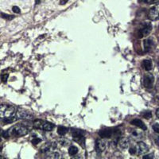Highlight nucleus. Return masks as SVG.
<instances>
[{"label": "nucleus", "mask_w": 159, "mask_h": 159, "mask_svg": "<svg viewBox=\"0 0 159 159\" xmlns=\"http://www.w3.org/2000/svg\"><path fill=\"white\" fill-rule=\"evenodd\" d=\"M153 45V40L150 39V38H148V39H146L143 42V46H144L145 51H150V49H152Z\"/></svg>", "instance_id": "15"}, {"label": "nucleus", "mask_w": 159, "mask_h": 159, "mask_svg": "<svg viewBox=\"0 0 159 159\" xmlns=\"http://www.w3.org/2000/svg\"><path fill=\"white\" fill-rule=\"evenodd\" d=\"M131 123L134 125V126H137L138 128H140V129L143 130V131H146L147 129V126L145 125L144 123L142 121L141 119H133Z\"/></svg>", "instance_id": "13"}, {"label": "nucleus", "mask_w": 159, "mask_h": 159, "mask_svg": "<svg viewBox=\"0 0 159 159\" xmlns=\"http://www.w3.org/2000/svg\"><path fill=\"white\" fill-rule=\"evenodd\" d=\"M142 115L145 119H150V118L152 117V114H151V112L149 111L143 112V113L142 114Z\"/></svg>", "instance_id": "22"}, {"label": "nucleus", "mask_w": 159, "mask_h": 159, "mask_svg": "<svg viewBox=\"0 0 159 159\" xmlns=\"http://www.w3.org/2000/svg\"><path fill=\"white\" fill-rule=\"evenodd\" d=\"M142 2L147 4H153V3H159V0H142Z\"/></svg>", "instance_id": "27"}, {"label": "nucleus", "mask_w": 159, "mask_h": 159, "mask_svg": "<svg viewBox=\"0 0 159 159\" xmlns=\"http://www.w3.org/2000/svg\"><path fill=\"white\" fill-rule=\"evenodd\" d=\"M135 150H136V154L143 155V154L148 152L149 148L147 147V145L144 143L143 142H139L137 143L136 147H135Z\"/></svg>", "instance_id": "8"}, {"label": "nucleus", "mask_w": 159, "mask_h": 159, "mask_svg": "<svg viewBox=\"0 0 159 159\" xmlns=\"http://www.w3.org/2000/svg\"><path fill=\"white\" fill-rule=\"evenodd\" d=\"M131 136L134 139L138 140V139H141V138H143V133H142V131H138V130H132Z\"/></svg>", "instance_id": "16"}, {"label": "nucleus", "mask_w": 159, "mask_h": 159, "mask_svg": "<svg viewBox=\"0 0 159 159\" xmlns=\"http://www.w3.org/2000/svg\"><path fill=\"white\" fill-rule=\"evenodd\" d=\"M77 153H78V149H77V147H75V146H72V147H69V153L70 156H75Z\"/></svg>", "instance_id": "19"}, {"label": "nucleus", "mask_w": 159, "mask_h": 159, "mask_svg": "<svg viewBox=\"0 0 159 159\" xmlns=\"http://www.w3.org/2000/svg\"><path fill=\"white\" fill-rule=\"evenodd\" d=\"M56 144H54V143H52V142H47V143H45L43 147L41 148V152L42 153H48L49 151H51L54 148H56Z\"/></svg>", "instance_id": "12"}, {"label": "nucleus", "mask_w": 159, "mask_h": 159, "mask_svg": "<svg viewBox=\"0 0 159 159\" xmlns=\"http://www.w3.org/2000/svg\"><path fill=\"white\" fill-rule=\"evenodd\" d=\"M15 117H9V118H4L3 119V123H13L15 120V119H14Z\"/></svg>", "instance_id": "23"}, {"label": "nucleus", "mask_w": 159, "mask_h": 159, "mask_svg": "<svg viewBox=\"0 0 159 159\" xmlns=\"http://www.w3.org/2000/svg\"><path fill=\"white\" fill-rule=\"evenodd\" d=\"M68 1H69V0H60V5H65V3H66Z\"/></svg>", "instance_id": "32"}, {"label": "nucleus", "mask_w": 159, "mask_h": 159, "mask_svg": "<svg viewBox=\"0 0 159 159\" xmlns=\"http://www.w3.org/2000/svg\"><path fill=\"white\" fill-rule=\"evenodd\" d=\"M154 141H155V143H156L157 146H158L159 147V137H157Z\"/></svg>", "instance_id": "33"}, {"label": "nucleus", "mask_w": 159, "mask_h": 159, "mask_svg": "<svg viewBox=\"0 0 159 159\" xmlns=\"http://www.w3.org/2000/svg\"><path fill=\"white\" fill-rule=\"evenodd\" d=\"M152 30V25L150 22H144L138 30V37L142 38L148 36Z\"/></svg>", "instance_id": "4"}, {"label": "nucleus", "mask_w": 159, "mask_h": 159, "mask_svg": "<svg viewBox=\"0 0 159 159\" xmlns=\"http://www.w3.org/2000/svg\"><path fill=\"white\" fill-rule=\"evenodd\" d=\"M1 17L3 18H5V19H7V20H11V19H13V18H15L12 15H6V14H3V13L1 14Z\"/></svg>", "instance_id": "24"}, {"label": "nucleus", "mask_w": 159, "mask_h": 159, "mask_svg": "<svg viewBox=\"0 0 159 159\" xmlns=\"http://www.w3.org/2000/svg\"><path fill=\"white\" fill-rule=\"evenodd\" d=\"M46 158H60V153L58 152H48V154H47V157Z\"/></svg>", "instance_id": "20"}, {"label": "nucleus", "mask_w": 159, "mask_h": 159, "mask_svg": "<svg viewBox=\"0 0 159 159\" xmlns=\"http://www.w3.org/2000/svg\"><path fill=\"white\" fill-rule=\"evenodd\" d=\"M15 114H16V110H15V107L6 105V104L0 105V118L1 119L15 117Z\"/></svg>", "instance_id": "2"}, {"label": "nucleus", "mask_w": 159, "mask_h": 159, "mask_svg": "<svg viewBox=\"0 0 159 159\" xmlns=\"http://www.w3.org/2000/svg\"><path fill=\"white\" fill-rule=\"evenodd\" d=\"M148 18L152 21H156L159 18V4L151 7L149 10Z\"/></svg>", "instance_id": "6"}, {"label": "nucleus", "mask_w": 159, "mask_h": 159, "mask_svg": "<svg viewBox=\"0 0 159 159\" xmlns=\"http://www.w3.org/2000/svg\"><path fill=\"white\" fill-rule=\"evenodd\" d=\"M152 129L155 133L159 134V123H154L152 126Z\"/></svg>", "instance_id": "25"}, {"label": "nucleus", "mask_w": 159, "mask_h": 159, "mask_svg": "<svg viewBox=\"0 0 159 159\" xmlns=\"http://www.w3.org/2000/svg\"><path fill=\"white\" fill-rule=\"evenodd\" d=\"M8 135L10 136H13V137H21V136H25L29 132L28 128L26 126H25L24 125H15V126H12L10 129L7 131Z\"/></svg>", "instance_id": "1"}, {"label": "nucleus", "mask_w": 159, "mask_h": 159, "mask_svg": "<svg viewBox=\"0 0 159 159\" xmlns=\"http://www.w3.org/2000/svg\"><path fill=\"white\" fill-rule=\"evenodd\" d=\"M113 132L114 131L111 130H102L99 132V135L103 138H109L113 135Z\"/></svg>", "instance_id": "14"}, {"label": "nucleus", "mask_w": 159, "mask_h": 159, "mask_svg": "<svg viewBox=\"0 0 159 159\" xmlns=\"http://www.w3.org/2000/svg\"><path fill=\"white\" fill-rule=\"evenodd\" d=\"M16 116L18 119H32V115L28 112V111L22 110V109H18L16 111Z\"/></svg>", "instance_id": "10"}, {"label": "nucleus", "mask_w": 159, "mask_h": 159, "mask_svg": "<svg viewBox=\"0 0 159 159\" xmlns=\"http://www.w3.org/2000/svg\"><path fill=\"white\" fill-rule=\"evenodd\" d=\"M143 159H150V158H153V154L151 153V154H148V155H145L142 158Z\"/></svg>", "instance_id": "31"}, {"label": "nucleus", "mask_w": 159, "mask_h": 159, "mask_svg": "<svg viewBox=\"0 0 159 159\" xmlns=\"http://www.w3.org/2000/svg\"><path fill=\"white\" fill-rule=\"evenodd\" d=\"M154 83V76L151 73H147L143 77V84L147 88H152Z\"/></svg>", "instance_id": "7"}, {"label": "nucleus", "mask_w": 159, "mask_h": 159, "mask_svg": "<svg viewBox=\"0 0 159 159\" xmlns=\"http://www.w3.org/2000/svg\"><path fill=\"white\" fill-rule=\"evenodd\" d=\"M42 0H36V4H39Z\"/></svg>", "instance_id": "35"}, {"label": "nucleus", "mask_w": 159, "mask_h": 159, "mask_svg": "<svg viewBox=\"0 0 159 159\" xmlns=\"http://www.w3.org/2000/svg\"><path fill=\"white\" fill-rule=\"evenodd\" d=\"M68 131H69L68 128L65 127V126H59V127L57 128V133H58V135H60V136L65 135Z\"/></svg>", "instance_id": "18"}, {"label": "nucleus", "mask_w": 159, "mask_h": 159, "mask_svg": "<svg viewBox=\"0 0 159 159\" xmlns=\"http://www.w3.org/2000/svg\"><path fill=\"white\" fill-rule=\"evenodd\" d=\"M158 102H159V98H158Z\"/></svg>", "instance_id": "37"}, {"label": "nucleus", "mask_w": 159, "mask_h": 159, "mask_svg": "<svg viewBox=\"0 0 159 159\" xmlns=\"http://www.w3.org/2000/svg\"><path fill=\"white\" fill-rule=\"evenodd\" d=\"M33 126L36 129L42 130L45 131H51L55 127V125L51 123L44 121V120H36L33 123Z\"/></svg>", "instance_id": "3"}, {"label": "nucleus", "mask_w": 159, "mask_h": 159, "mask_svg": "<svg viewBox=\"0 0 159 159\" xmlns=\"http://www.w3.org/2000/svg\"><path fill=\"white\" fill-rule=\"evenodd\" d=\"M41 142H42V139H41V138H38V137H35V138L32 140V143H33V145H37L38 143H40Z\"/></svg>", "instance_id": "26"}, {"label": "nucleus", "mask_w": 159, "mask_h": 159, "mask_svg": "<svg viewBox=\"0 0 159 159\" xmlns=\"http://www.w3.org/2000/svg\"><path fill=\"white\" fill-rule=\"evenodd\" d=\"M130 142L127 138H121L118 142V147H119L121 150H126L129 147Z\"/></svg>", "instance_id": "11"}, {"label": "nucleus", "mask_w": 159, "mask_h": 159, "mask_svg": "<svg viewBox=\"0 0 159 159\" xmlns=\"http://www.w3.org/2000/svg\"><path fill=\"white\" fill-rule=\"evenodd\" d=\"M8 76H9L8 74H3V75L1 76V80H2L3 82L6 83V81H7V79H8Z\"/></svg>", "instance_id": "28"}, {"label": "nucleus", "mask_w": 159, "mask_h": 159, "mask_svg": "<svg viewBox=\"0 0 159 159\" xmlns=\"http://www.w3.org/2000/svg\"><path fill=\"white\" fill-rule=\"evenodd\" d=\"M0 158H2V157H1V156H0Z\"/></svg>", "instance_id": "36"}, {"label": "nucleus", "mask_w": 159, "mask_h": 159, "mask_svg": "<svg viewBox=\"0 0 159 159\" xmlns=\"http://www.w3.org/2000/svg\"><path fill=\"white\" fill-rule=\"evenodd\" d=\"M142 67L146 71H150L153 69V63L150 60H144L142 62Z\"/></svg>", "instance_id": "17"}, {"label": "nucleus", "mask_w": 159, "mask_h": 159, "mask_svg": "<svg viewBox=\"0 0 159 159\" xmlns=\"http://www.w3.org/2000/svg\"><path fill=\"white\" fill-rule=\"evenodd\" d=\"M107 148V142L103 139H99L96 142V150L97 153H102Z\"/></svg>", "instance_id": "9"}, {"label": "nucleus", "mask_w": 159, "mask_h": 159, "mask_svg": "<svg viewBox=\"0 0 159 159\" xmlns=\"http://www.w3.org/2000/svg\"><path fill=\"white\" fill-rule=\"evenodd\" d=\"M12 10L15 13H16V14H19V13L21 12V10H20V8H19V7H18V6H13Z\"/></svg>", "instance_id": "29"}, {"label": "nucleus", "mask_w": 159, "mask_h": 159, "mask_svg": "<svg viewBox=\"0 0 159 159\" xmlns=\"http://www.w3.org/2000/svg\"><path fill=\"white\" fill-rule=\"evenodd\" d=\"M129 153L131 155H135L136 154V150H135V147H131L129 150Z\"/></svg>", "instance_id": "30"}, {"label": "nucleus", "mask_w": 159, "mask_h": 159, "mask_svg": "<svg viewBox=\"0 0 159 159\" xmlns=\"http://www.w3.org/2000/svg\"><path fill=\"white\" fill-rule=\"evenodd\" d=\"M59 143H60V145H61L62 147H67L68 145L70 144V142H69V140H67L65 138H60V140H59Z\"/></svg>", "instance_id": "21"}, {"label": "nucleus", "mask_w": 159, "mask_h": 159, "mask_svg": "<svg viewBox=\"0 0 159 159\" xmlns=\"http://www.w3.org/2000/svg\"><path fill=\"white\" fill-rule=\"evenodd\" d=\"M156 115H157V117L159 119V108L156 111Z\"/></svg>", "instance_id": "34"}, {"label": "nucleus", "mask_w": 159, "mask_h": 159, "mask_svg": "<svg viewBox=\"0 0 159 159\" xmlns=\"http://www.w3.org/2000/svg\"><path fill=\"white\" fill-rule=\"evenodd\" d=\"M84 132L80 130H76L72 132V137H73V140L76 142L77 143L81 145V147H84L85 146V138H84Z\"/></svg>", "instance_id": "5"}]
</instances>
